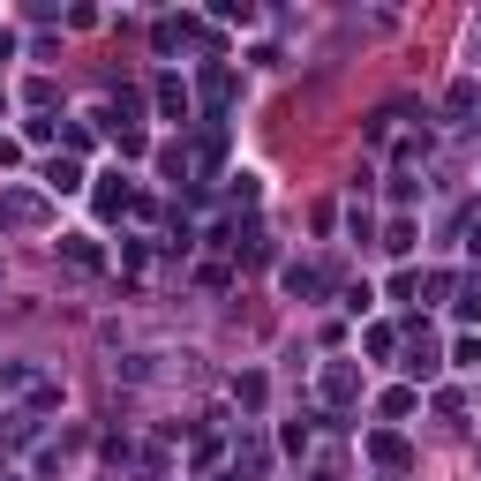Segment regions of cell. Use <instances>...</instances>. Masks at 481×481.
<instances>
[{
  "mask_svg": "<svg viewBox=\"0 0 481 481\" xmlns=\"http://www.w3.org/2000/svg\"><path fill=\"white\" fill-rule=\"evenodd\" d=\"M286 286H294V294H316V286H324V271H308V263H294V271H286Z\"/></svg>",
  "mask_w": 481,
  "mask_h": 481,
  "instance_id": "5",
  "label": "cell"
},
{
  "mask_svg": "<svg viewBox=\"0 0 481 481\" xmlns=\"http://www.w3.org/2000/svg\"><path fill=\"white\" fill-rule=\"evenodd\" d=\"M474 98H481V91H474V83H451V98H444V113H451V120H467V113H474Z\"/></svg>",
  "mask_w": 481,
  "mask_h": 481,
  "instance_id": "4",
  "label": "cell"
},
{
  "mask_svg": "<svg viewBox=\"0 0 481 481\" xmlns=\"http://www.w3.org/2000/svg\"><path fill=\"white\" fill-rule=\"evenodd\" d=\"M158 113H165V120L188 113V83H181V76H158Z\"/></svg>",
  "mask_w": 481,
  "mask_h": 481,
  "instance_id": "1",
  "label": "cell"
},
{
  "mask_svg": "<svg viewBox=\"0 0 481 481\" xmlns=\"http://www.w3.org/2000/svg\"><path fill=\"white\" fill-rule=\"evenodd\" d=\"M46 181L60 188V196H76V188H83V165H76V158H53V165H46Z\"/></svg>",
  "mask_w": 481,
  "mask_h": 481,
  "instance_id": "3",
  "label": "cell"
},
{
  "mask_svg": "<svg viewBox=\"0 0 481 481\" xmlns=\"http://www.w3.org/2000/svg\"><path fill=\"white\" fill-rule=\"evenodd\" d=\"M68 263H83V271H98V248L83 241V234H68Z\"/></svg>",
  "mask_w": 481,
  "mask_h": 481,
  "instance_id": "7",
  "label": "cell"
},
{
  "mask_svg": "<svg viewBox=\"0 0 481 481\" xmlns=\"http://www.w3.org/2000/svg\"><path fill=\"white\" fill-rule=\"evenodd\" d=\"M376 459H384V467H406V444H399V436H376V444H369Z\"/></svg>",
  "mask_w": 481,
  "mask_h": 481,
  "instance_id": "6",
  "label": "cell"
},
{
  "mask_svg": "<svg viewBox=\"0 0 481 481\" xmlns=\"http://www.w3.org/2000/svg\"><path fill=\"white\" fill-rule=\"evenodd\" d=\"M324 391H331V399H353V391H361V376H353V361H331V369H324Z\"/></svg>",
  "mask_w": 481,
  "mask_h": 481,
  "instance_id": "2",
  "label": "cell"
}]
</instances>
